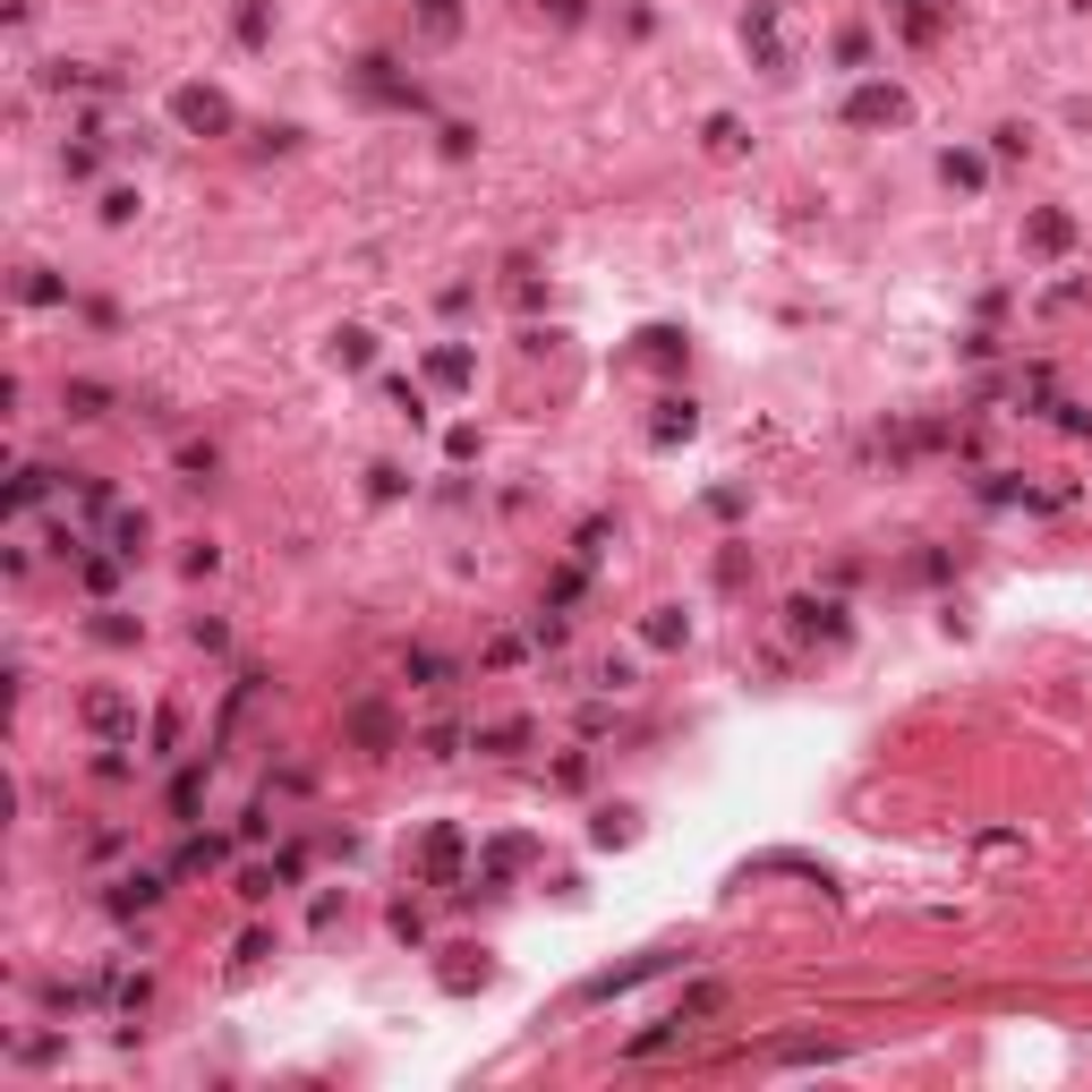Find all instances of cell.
<instances>
[{
    "instance_id": "18",
    "label": "cell",
    "mask_w": 1092,
    "mask_h": 1092,
    "mask_svg": "<svg viewBox=\"0 0 1092 1092\" xmlns=\"http://www.w3.org/2000/svg\"><path fill=\"white\" fill-rule=\"evenodd\" d=\"M649 641L675 649V641H683V614H675V607H657V614H649Z\"/></svg>"
},
{
    "instance_id": "2",
    "label": "cell",
    "mask_w": 1092,
    "mask_h": 1092,
    "mask_svg": "<svg viewBox=\"0 0 1092 1092\" xmlns=\"http://www.w3.org/2000/svg\"><path fill=\"white\" fill-rule=\"evenodd\" d=\"M171 111H180V129H196V137H223V129H231V103L214 95V86H180V95H171Z\"/></svg>"
},
{
    "instance_id": "13",
    "label": "cell",
    "mask_w": 1092,
    "mask_h": 1092,
    "mask_svg": "<svg viewBox=\"0 0 1092 1092\" xmlns=\"http://www.w3.org/2000/svg\"><path fill=\"white\" fill-rule=\"evenodd\" d=\"M223 854H231L223 836H189V845H180V870H214Z\"/></svg>"
},
{
    "instance_id": "9",
    "label": "cell",
    "mask_w": 1092,
    "mask_h": 1092,
    "mask_svg": "<svg viewBox=\"0 0 1092 1092\" xmlns=\"http://www.w3.org/2000/svg\"><path fill=\"white\" fill-rule=\"evenodd\" d=\"M486 973H495V964H486L479 948H452V964H445V991H486Z\"/></svg>"
},
{
    "instance_id": "8",
    "label": "cell",
    "mask_w": 1092,
    "mask_h": 1092,
    "mask_svg": "<svg viewBox=\"0 0 1092 1092\" xmlns=\"http://www.w3.org/2000/svg\"><path fill=\"white\" fill-rule=\"evenodd\" d=\"M461 34V0H418V43H452Z\"/></svg>"
},
{
    "instance_id": "24",
    "label": "cell",
    "mask_w": 1092,
    "mask_h": 1092,
    "mask_svg": "<svg viewBox=\"0 0 1092 1092\" xmlns=\"http://www.w3.org/2000/svg\"><path fill=\"white\" fill-rule=\"evenodd\" d=\"M598 845H632V811H607V820H598Z\"/></svg>"
},
{
    "instance_id": "1",
    "label": "cell",
    "mask_w": 1092,
    "mask_h": 1092,
    "mask_svg": "<svg viewBox=\"0 0 1092 1092\" xmlns=\"http://www.w3.org/2000/svg\"><path fill=\"white\" fill-rule=\"evenodd\" d=\"M742 43H751V61L769 68V77H785V68H794V34H785V9H777V0H751Z\"/></svg>"
},
{
    "instance_id": "22",
    "label": "cell",
    "mask_w": 1092,
    "mask_h": 1092,
    "mask_svg": "<svg viewBox=\"0 0 1092 1092\" xmlns=\"http://www.w3.org/2000/svg\"><path fill=\"white\" fill-rule=\"evenodd\" d=\"M479 742H486V751H521V742H529V726H521V717H513V726H486Z\"/></svg>"
},
{
    "instance_id": "3",
    "label": "cell",
    "mask_w": 1092,
    "mask_h": 1092,
    "mask_svg": "<svg viewBox=\"0 0 1092 1092\" xmlns=\"http://www.w3.org/2000/svg\"><path fill=\"white\" fill-rule=\"evenodd\" d=\"M461 854H470V845H461V828H427V845H418V870H427L436 888H461Z\"/></svg>"
},
{
    "instance_id": "21",
    "label": "cell",
    "mask_w": 1092,
    "mask_h": 1092,
    "mask_svg": "<svg viewBox=\"0 0 1092 1092\" xmlns=\"http://www.w3.org/2000/svg\"><path fill=\"white\" fill-rule=\"evenodd\" d=\"M196 794H205V769H189V777H180V785H171V811L189 820V811H196Z\"/></svg>"
},
{
    "instance_id": "12",
    "label": "cell",
    "mask_w": 1092,
    "mask_h": 1092,
    "mask_svg": "<svg viewBox=\"0 0 1092 1092\" xmlns=\"http://www.w3.org/2000/svg\"><path fill=\"white\" fill-rule=\"evenodd\" d=\"M1067 239H1075V223H1067V214H1032V248H1041V257H1059Z\"/></svg>"
},
{
    "instance_id": "7",
    "label": "cell",
    "mask_w": 1092,
    "mask_h": 1092,
    "mask_svg": "<svg viewBox=\"0 0 1092 1092\" xmlns=\"http://www.w3.org/2000/svg\"><path fill=\"white\" fill-rule=\"evenodd\" d=\"M794 632H803V641H836V632H845V614H836L828 598H794Z\"/></svg>"
},
{
    "instance_id": "17",
    "label": "cell",
    "mask_w": 1092,
    "mask_h": 1092,
    "mask_svg": "<svg viewBox=\"0 0 1092 1092\" xmlns=\"http://www.w3.org/2000/svg\"><path fill=\"white\" fill-rule=\"evenodd\" d=\"M939 171H948V189H982V162H973V154H948Z\"/></svg>"
},
{
    "instance_id": "19",
    "label": "cell",
    "mask_w": 1092,
    "mask_h": 1092,
    "mask_svg": "<svg viewBox=\"0 0 1092 1092\" xmlns=\"http://www.w3.org/2000/svg\"><path fill=\"white\" fill-rule=\"evenodd\" d=\"M708 154H742V120H708Z\"/></svg>"
},
{
    "instance_id": "5",
    "label": "cell",
    "mask_w": 1092,
    "mask_h": 1092,
    "mask_svg": "<svg viewBox=\"0 0 1092 1092\" xmlns=\"http://www.w3.org/2000/svg\"><path fill=\"white\" fill-rule=\"evenodd\" d=\"M103 538H111V555H120V564H137V555H146V513L111 504V513H103Z\"/></svg>"
},
{
    "instance_id": "10",
    "label": "cell",
    "mask_w": 1092,
    "mask_h": 1092,
    "mask_svg": "<svg viewBox=\"0 0 1092 1092\" xmlns=\"http://www.w3.org/2000/svg\"><path fill=\"white\" fill-rule=\"evenodd\" d=\"M162 897V879H146V870H129L120 888H111V913H146V904Z\"/></svg>"
},
{
    "instance_id": "4",
    "label": "cell",
    "mask_w": 1092,
    "mask_h": 1092,
    "mask_svg": "<svg viewBox=\"0 0 1092 1092\" xmlns=\"http://www.w3.org/2000/svg\"><path fill=\"white\" fill-rule=\"evenodd\" d=\"M845 120H854V129H897V120H904V95H897V86H863V95L845 103Z\"/></svg>"
},
{
    "instance_id": "6",
    "label": "cell",
    "mask_w": 1092,
    "mask_h": 1092,
    "mask_svg": "<svg viewBox=\"0 0 1092 1092\" xmlns=\"http://www.w3.org/2000/svg\"><path fill=\"white\" fill-rule=\"evenodd\" d=\"M86 726H95V735H137V708L120 700V692H95V700H86Z\"/></svg>"
},
{
    "instance_id": "15",
    "label": "cell",
    "mask_w": 1092,
    "mask_h": 1092,
    "mask_svg": "<svg viewBox=\"0 0 1092 1092\" xmlns=\"http://www.w3.org/2000/svg\"><path fill=\"white\" fill-rule=\"evenodd\" d=\"M427 376H436V385H470V358H461V351H436V358H427Z\"/></svg>"
},
{
    "instance_id": "11",
    "label": "cell",
    "mask_w": 1092,
    "mask_h": 1092,
    "mask_svg": "<svg viewBox=\"0 0 1092 1092\" xmlns=\"http://www.w3.org/2000/svg\"><path fill=\"white\" fill-rule=\"evenodd\" d=\"M692 427H700V410H692V402H657V427H649V436H657V445H675V436H692Z\"/></svg>"
},
{
    "instance_id": "14",
    "label": "cell",
    "mask_w": 1092,
    "mask_h": 1092,
    "mask_svg": "<svg viewBox=\"0 0 1092 1092\" xmlns=\"http://www.w3.org/2000/svg\"><path fill=\"white\" fill-rule=\"evenodd\" d=\"M103 402H111L103 385H68V393H61V410H68V418H103Z\"/></svg>"
},
{
    "instance_id": "23",
    "label": "cell",
    "mask_w": 1092,
    "mask_h": 1092,
    "mask_svg": "<svg viewBox=\"0 0 1092 1092\" xmlns=\"http://www.w3.org/2000/svg\"><path fill=\"white\" fill-rule=\"evenodd\" d=\"M180 470H189V479H214V445H180Z\"/></svg>"
},
{
    "instance_id": "16",
    "label": "cell",
    "mask_w": 1092,
    "mask_h": 1092,
    "mask_svg": "<svg viewBox=\"0 0 1092 1092\" xmlns=\"http://www.w3.org/2000/svg\"><path fill=\"white\" fill-rule=\"evenodd\" d=\"M402 666H410V675H418V683H427V692H436V683H445V675H452V666H445V657H436V649H410V657H402Z\"/></svg>"
},
{
    "instance_id": "20",
    "label": "cell",
    "mask_w": 1092,
    "mask_h": 1092,
    "mask_svg": "<svg viewBox=\"0 0 1092 1092\" xmlns=\"http://www.w3.org/2000/svg\"><path fill=\"white\" fill-rule=\"evenodd\" d=\"M265 34H274L265 26V0H239V43H265Z\"/></svg>"
}]
</instances>
